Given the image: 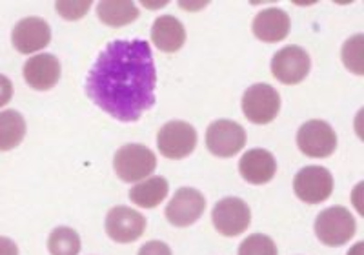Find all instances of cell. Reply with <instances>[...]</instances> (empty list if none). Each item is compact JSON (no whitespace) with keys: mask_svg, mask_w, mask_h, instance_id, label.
I'll return each mask as SVG.
<instances>
[{"mask_svg":"<svg viewBox=\"0 0 364 255\" xmlns=\"http://www.w3.org/2000/svg\"><path fill=\"white\" fill-rule=\"evenodd\" d=\"M157 70L146 41H113L86 78V95L122 123H135L155 104Z\"/></svg>","mask_w":364,"mask_h":255,"instance_id":"cell-1","label":"cell"},{"mask_svg":"<svg viewBox=\"0 0 364 255\" xmlns=\"http://www.w3.org/2000/svg\"><path fill=\"white\" fill-rule=\"evenodd\" d=\"M157 168V157L144 145H124L113 157V170L124 182H141Z\"/></svg>","mask_w":364,"mask_h":255,"instance_id":"cell-2","label":"cell"},{"mask_svg":"<svg viewBox=\"0 0 364 255\" xmlns=\"http://www.w3.org/2000/svg\"><path fill=\"white\" fill-rule=\"evenodd\" d=\"M357 224L352 212L344 206L326 208L315 219V235L326 246H343L355 235Z\"/></svg>","mask_w":364,"mask_h":255,"instance_id":"cell-3","label":"cell"},{"mask_svg":"<svg viewBox=\"0 0 364 255\" xmlns=\"http://www.w3.org/2000/svg\"><path fill=\"white\" fill-rule=\"evenodd\" d=\"M157 146L166 159L181 161L193 153L197 146V132L186 120H170L159 130Z\"/></svg>","mask_w":364,"mask_h":255,"instance_id":"cell-4","label":"cell"},{"mask_svg":"<svg viewBox=\"0 0 364 255\" xmlns=\"http://www.w3.org/2000/svg\"><path fill=\"white\" fill-rule=\"evenodd\" d=\"M281 111V95L269 84H253L242 95V113L253 124H269Z\"/></svg>","mask_w":364,"mask_h":255,"instance_id":"cell-5","label":"cell"},{"mask_svg":"<svg viewBox=\"0 0 364 255\" xmlns=\"http://www.w3.org/2000/svg\"><path fill=\"white\" fill-rule=\"evenodd\" d=\"M297 146L302 153L311 159H326L337 150L336 130L321 119L306 120L299 128Z\"/></svg>","mask_w":364,"mask_h":255,"instance_id":"cell-6","label":"cell"},{"mask_svg":"<svg viewBox=\"0 0 364 255\" xmlns=\"http://www.w3.org/2000/svg\"><path fill=\"white\" fill-rule=\"evenodd\" d=\"M246 146V132L239 123L230 119H219L211 123L206 130V148L211 155L230 159L242 152Z\"/></svg>","mask_w":364,"mask_h":255,"instance_id":"cell-7","label":"cell"},{"mask_svg":"<svg viewBox=\"0 0 364 255\" xmlns=\"http://www.w3.org/2000/svg\"><path fill=\"white\" fill-rule=\"evenodd\" d=\"M213 227L224 237H237L245 234L252 222V210L242 199L224 197L213 206L211 212Z\"/></svg>","mask_w":364,"mask_h":255,"instance_id":"cell-8","label":"cell"},{"mask_svg":"<svg viewBox=\"0 0 364 255\" xmlns=\"http://www.w3.org/2000/svg\"><path fill=\"white\" fill-rule=\"evenodd\" d=\"M311 68L310 55L301 46H286L273 55L272 73L279 83L295 86L308 77Z\"/></svg>","mask_w":364,"mask_h":255,"instance_id":"cell-9","label":"cell"},{"mask_svg":"<svg viewBox=\"0 0 364 255\" xmlns=\"http://www.w3.org/2000/svg\"><path fill=\"white\" fill-rule=\"evenodd\" d=\"M294 192L306 204H321L333 194V177L323 166H306L295 175Z\"/></svg>","mask_w":364,"mask_h":255,"instance_id":"cell-10","label":"cell"},{"mask_svg":"<svg viewBox=\"0 0 364 255\" xmlns=\"http://www.w3.org/2000/svg\"><path fill=\"white\" fill-rule=\"evenodd\" d=\"M146 217L129 206H115L106 215V234L119 244L135 243L144 235Z\"/></svg>","mask_w":364,"mask_h":255,"instance_id":"cell-11","label":"cell"},{"mask_svg":"<svg viewBox=\"0 0 364 255\" xmlns=\"http://www.w3.org/2000/svg\"><path fill=\"white\" fill-rule=\"evenodd\" d=\"M204 210H206V199L199 189L181 188L168 202L164 214L170 224L177 228H186L199 221Z\"/></svg>","mask_w":364,"mask_h":255,"instance_id":"cell-12","label":"cell"},{"mask_svg":"<svg viewBox=\"0 0 364 255\" xmlns=\"http://www.w3.org/2000/svg\"><path fill=\"white\" fill-rule=\"evenodd\" d=\"M51 41L50 24L41 17H26L13 28L11 42L22 55L44 50Z\"/></svg>","mask_w":364,"mask_h":255,"instance_id":"cell-13","label":"cell"},{"mask_svg":"<svg viewBox=\"0 0 364 255\" xmlns=\"http://www.w3.org/2000/svg\"><path fill=\"white\" fill-rule=\"evenodd\" d=\"M60 62L55 55L41 53L29 58L24 64V80L29 88L37 91H48L60 80Z\"/></svg>","mask_w":364,"mask_h":255,"instance_id":"cell-14","label":"cell"},{"mask_svg":"<svg viewBox=\"0 0 364 255\" xmlns=\"http://www.w3.org/2000/svg\"><path fill=\"white\" fill-rule=\"evenodd\" d=\"M239 172L240 177L250 184H268L277 173V161L268 150L253 148L240 157Z\"/></svg>","mask_w":364,"mask_h":255,"instance_id":"cell-15","label":"cell"},{"mask_svg":"<svg viewBox=\"0 0 364 255\" xmlns=\"http://www.w3.org/2000/svg\"><path fill=\"white\" fill-rule=\"evenodd\" d=\"M290 17L288 13L282 11L279 8H268L262 9L261 13H257V17L253 19V35L262 42H281L288 37L290 33Z\"/></svg>","mask_w":364,"mask_h":255,"instance_id":"cell-16","label":"cell"},{"mask_svg":"<svg viewBox=\"0 0 364 255\" xmlns=\"http://www.w3.org/2000/svg\"><path fill=\"white\" fill-rule=\"evenodd\" d=\"M151 41L164 53H175L186 42V29L178 19L171 15H162L154 22Z\"/></svg>","mask_w":364,"mask_h":255,"instance_id":"cell-17","label":"cell"},{"mask_svg":"<svg viewBox=\"0 0 364 255\" xmlns=\"http://www.w3.org/2000/svg\"><path fill=\"white\" fill-rule=\"evenodd\" d=\"M170 192V184L164 177H148L142 182H136L132 189H129V199L133 204L139 208H157Z\"/></svg>","mask_w":364,"mask_h":255,"instance_id":"cell-18","label":"cell"},{"mask_svg":"<svg viewBox=\"0 0 364 255\" xmlns=\"http://www.w3.org/2000/svg\"><path fill=\"white\" fill-rule=\"evenodd\" d=\"M97 15L106 26L122 28L136 21L139 8L135 2H129V0H104L97 6Z\"/></svg>","mask_w":364,"mask_h":255,"instance_id":"cell-19","label":"cell"},{"mask_svg":"<svg viewBox=\"0 0 364 255\" xmlns=\"http://www.w3.org/2000/svg\"><path fill=\"white\" fill-rule=\"evenodd\" d=\"M26 137V120L15 110L0 111V152L15 150Z\"/></svg>","mask_w":364,"mask_h":255,"instance_id":"cell-20","label":"cell"},{"mask_svg":"<svg viewBox=\"0 0 364 255\" xmlns=\"http://www.w3.org/2000/svg\"><path fill=\"white\" fill-rule=\"evenodd\" d=\"M48 250L51 255H79L80 237L73 228L58 227L48 237Z\"/></svg>","mask_w":364,"mask_h":255,"instance_id":"cell-21","label":"cell"},{"mask_svg":"<svg viewBox=\"0 0 364 255\" xmlns=\"http://www.w3.org/2000/svg\"><path fill=\"white\" fill-rule=\"evenodd\" d=\"M343 62L348 71L364 75V35L357 33L348 38L343 46Z\"/></svg>","mask_w":364,"mask_h":255,"instance_id":"cell-22","label":"cell"},{"mask_svg":"<svg viewBox=\"0 0 364 255\" xmlns=\"http://www.w3.org/2000/svg\"><path fill=\"white\" fill-rule=\"evenodd\" d=\"M239 255H279L277 244L264 234H252L240 243Z\"/></svg>","mask_w":364,"mask_h":255,"instance_id":"cell-23","label":"cell"},{"mask_svg":"<svg viewBox=\"0 0 364 255\" xmlns=\"http://www.w3.org/2000/svg\"><path fill=\"white\" fill-rule=\"evenodd\" d=\"M57 13L60 17H64L66 21H77V19H82L91 8L90 0H80V2H71V0H60L55 4Z\"/></svg>","mask_w":364,"mask_h":255,"instance_id":"cell-24","label":"cell"},{"mask_svg":"<svg viewBox=\"0 0 364 255\" xmlns=\"http://www.w3.org/2000/svg\"><path fill=\"white\" fill-rule=\"evenodd\" d=\"M136 255H173L171 248L162 241H149V243L142 244L141 250Z\"/></svg>","mask_w":364,"mask_h":255,"instance_id":"cell-25","label":"cell"},{"mask_svg":"<svg viewBox=\"0 0 364 255\" xmlns=\"http://www.w3.org/2000/svg\"><path fill=\"white\" fill-rule=\"evenodd\" d=\"M13 99V84L6 75H0V108H4Z\"/></svg>","mask_w":364,"mask_h":255,"instance_id":"cell-26","label":"cell"},{"mask_svg":"<svg viewBox=\"0 0 364 255\" xmlns=\"http://www.w3.org/2000/svg\"><path fill=\"white\" fill-rule=\"evenodd\" d=\"M0 255H18V246L9 237L0 235Z\"/></svg>","mask_w":364,"mask_h":255,"instance_id":"cell-27","label":"cell"},{"mask_svg":"<svg viewBox=\"0 0 364 255\" xmlns=\"http://www.w3.org/2000/svg\"><path fill=\"white\" fill-rule=\"evenodd\" d=\"M363 250H364V244L363 243H357L355 246L352 248V250L348 251V255H364Z\"/></svg>","mask_w":364,"mask_h":255,"instance_id":"cell-28","label":"cell"}]
</instances>
